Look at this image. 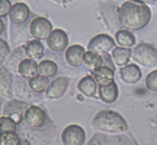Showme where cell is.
Listing matches in <instances>:
<instances>
[{"instance_id":"39","label":"cell","mask_w":157,"mask_h":145,"mask_svg":"<svg viewBox=\"0 0 157 145\" xmlns=\"http://www.w3.org/2000/svg\"><path fill=\"white\" fill-rule=\"evenodd\" d=\"M130 2H140V3H145V4H151V3H153L152 0H130Z\"/></svg>"},{"instance_id":"14","label":"cell","mask_w":157,"mask_h":145,"mask_svg":"<svg viewBox=\"0 0 157 145\" xmlns=\"http://www.w3.org/2000/svg\"><path fill=\"white\" fill-rule=\"evenodd\" d=\"M29 16H30L29 5L25 3H16L12 5V8H10L8 17L13 25L20 26V25H24L25 22L29 20Z\"/></svg>"},{"instance_id":"26","label":"cell","mask_w":157,"mask_h":145,"mask_svg":"<svg viewBox=\"0 0 157 145\" xmlns=\"http://www.w3.org/2000/svg\"><path fill=\"white\" fill-rule=\"evenodd\" d=\"M14 90H16L14 92L17 93L21 99H26V100L33 99L31 93H35L29 86V79H25V78H21V76L16 80V88Z\"/></svg>"},{"instance_id":"28","label":"cell","mask_w":157,"mask_h":145,"mask_svg":"<svg viewBox=\"0 0 157 145\" xmlns=\"http://www.w3.org/2000/svg\"><path fill=\"white\" fill-rule=\"evenodd\" d=\"M17 127L18 125L12 118L5 115L0 117V135L2 133H8V132H17Z\"/></svg>"},{"instance_id":"21","label":"cell","mask_w":157,"mask_h":145,"mask_svg":"<svg viewBox=\"0 0 157 145\" xmlns=\"http://www.w3.org/2000/svg\"><path fill=\"white\" fill-rule=\"evenodd\" d=\"M114 40L118 44V47L123 48H132L136 44V38L132 34V31L127 29H121L114 34Z\"/></svg>"},{"instance_id":"19","label":"cell","mask_w":157,"mask_h":145,"mask_svg":"<svg viewBox=\"0 0 157 145\" xmlns=\"http://www.w3.org/2000/svg\"><path fill=\"white\" fill-rule=\"evenodd\" d=\"M24 49H25V54L27 58L31 60H40L44 56V46L42 40L39 39H33V40H29L24 44Z\"/></svg>"},{"instance_id":"41","label":"cell","mask_w":157,"mask_h":145,"mask_svg":"<svg viewBox=\"0 0 157 145\" xmlns=\"http://www.w3.org/2000/svg\"><path fill=\"white\" fill-rule=\"evenodd\" d=\"M152 2H153V3H155V2H157V0H152Z\"/></svg>"},{"instance_id":"16","label":"cell","mask_w":157,"mask_h":145,"mask_svg":"<svg viewBox=\"0 0 157 145\" xmlns=\"http://www.w3.org/2000/svg\"><path fill=\"white\" fill-rule=\"evenodd\" d=\"M98 93H99V99L101 100L105 104H113L117 101V99L120 96V90L117 83L113 80L109 84H104V86H99L98 88Z\"/></svg>"},{"instance_id":"27","label":"cell","mask_w":157,"mask_h":145,"mask_svg":"<svg viewBox=\"0 0 157 145\" xmlns=\"http://www.w3.org/2000/svg\"><path fill=\"white\" fill-rule=\"evenodd\" d=\"M57 72V65L52 60H43L39 62V74L47 78L55 76Z\"/></svg>"},{"instance_id":"23","label":"cell","mask_w":157,"mask_h":145,"mask_svg":"<svg viewBox=\"0 0 157 145\" xmlns=\"http://www.w3.org/2000/svg\"><path fill=\"white\" fill-rule=\"evenodd\" d=\"M83 65L91 70L100 68L104 65V54L94 51H86L85 56H83Z\"/></svg>"},{"instance_id":"12","label":"cell","mask_w":157,"mask_h":145,"mask_svg":"<svg viewBox=\"0 0 157 145\" xmlns=\"http://www.w3.org/2000/svg\"><path fill=\"white\" fill-rule=\"evenodd\" d=\"M100 13H101L108 29L116 34L121 27L120 21H118V8L114 7V5H110V4H104L100 7Z\"/></svg>"},{"instance_id":"13","label":"cell","mask_w":157,"mask_h":145,"mask_svg":"<svg viewBox=\"0 0 157 145\" xmlns=\"http://www.w3.org/2000/svg\"><path fill=\"white\" fill-rule=\"evenodd\" d=\"M120 78L125 84L134 86L142 79V69L136 64H127L120 68Z\"/></svg>"},{"instance_id":"37","label":"cell","mask_w":157,"mask_h":145,"mask_svg":"<svg viewBox=\"0 0 157 145\" xmlns=\"http://www.w3.org/2000/svg\"><path fill=\"white\" fill-rule=\"evenodd\" d=\"M4 29H5V25H4V21L2 20V17H0V34L4 31Z\"/></svg>"},{"instance_id":"20","label":"cell","mask_w":157,"mask_h":145,"mask_svg":"<svg viewBox=\"0 0 157 145\" xmlns=\"http://www.w3.org/2000/svg\"><path fill=\"white\" fill-rule=\"evenodd\" d=\"M110 57L116 66L122 68V66H125L130 62V58L132 57V49L123 48V47H114L110 52Z\"/></svg>"},{"instance_id":"30","label":"cell","mask_w":157,"mask_h":145,"mask_svg":"<svg viewBox=\"0 0 157 145\" xmlns=\"http://www.w3.org/2000/svg\"><path fill=\"white\" fill-rule=\"evenodd\" d=\"M145 88L151 92H157V69L148 72V75L145 76Z\"/></svg>"},{"instance_id":"32","label":"cell","mask_w":157,"mask_h":145,"mask_svg":"<svg viewBox=\"0 0 157 145\" xmlns=\"http://www.w3.org/2000/svg\"><path fill=\"white\" fill-rule=\"evenodd\" d=\"M110 143L112 145H139L134 139L128 137L126 135H117L114 137H112Z\"/></svg>"},{"instance_id":"5","label":"cell","mask_w":157,"mask_h":145,"mask_svg":"<svg viewBox=\"0 0 157 145\" xmlns=\"http://www.w3.org/2000/svg\"><path fill=\"white\" fill-rule=\"evenodd\" d=\"M29 108V104L24 100H9V101L4 102L3 106V115L12 118L17 125H21V122L24 121V115L26 109Z\"/></svg>"},{"instance_id":"24","label":"cell","mask_w":157,"mask_h":145,"mask_svg":"<svg viewBox=\"0 0 157 145\" xmlns=\"http://www.w3.org/2000/svg\"><path fill=\"white\" fill-rule=\"evenodd\" d=\"M26 58L25 54V49L24 47L16 48L13 52H10L9 57H8V62H7V69H9L10 71H18V66L21 64V61Z\"/></svg>"},{"instance_id":"31","label":"cell","mask_w":157,"mask_h":145,"mask_svg":"<svg viewBox=\"0 0 157 145\" xmlns=\"http://www.w3.org/2000/svg\"><path fill=\"white\" fill-rule=\"evenodd\" d=\"M10 54V48H9V44L4 40V39L0 38V68L4 66L5 61L9 57Z\"/></svg>"},{"instance_id":"8","label":"cell","mask_w":157,"mask_h":145,"mask_svg":"<svg viewBox=\"0 0 157 145\" xmlns=\"http://www.w3.org/2000/svg\"><path fill=\"white\" fill-rule=\"evenodd\" d=\"M24 122L29 128H40L46 125L47 114L38 105H29L24 115Z\"/></svg>"},{"instance_id":"29","label":"cell","mask_w":157,"mask_h":145,"mask_svg":"<svg viewBox=\"0 0 157 145\" xmlns=\"http://www.w3.org/2000/svg\"><path fill=\"white\" fill-rule=\"evenodd\" d=\"M22 139L17 132H8L0 135V145H20Z\"/></svg>"},{"instance_id":"11","label":"cell","mask_w":157,"mask_h":145,"mask_svg":"<svg viewBox=\"0 0 157 145\" xmlns=\"http://www.w3.org/2000/svg\"><path fill=\"white\" fill-rule=\"evenodd\" d=\"M13 84L14 78L12 71L5 66H2L0 68V96L4 99H12L14 95Z\"/></svg>"},{"instance_id":"18","label":"cell","mask_w":157,"mask_h":145,"mask_svg":"<svg viewBox=\"0 0 157 145\" xmlns=\"http://www.w3.org/2000/svg\"><path fill=\"white\" fill-rule=\"evenodd\" d=\"M18 75L25 79H31L39 74V64L35 60L31 58H24L21 61V64L18 66Z\"/></svg>"},{"instance_id":"9","label":"cell","mask_w":157,"mask_h":145,"mask_svg":"<svg viewBox=\"0 0 157 145\" xmlns=\"http://www.w3.org/2000/svg\"><path fill=\"white\" fill-rule=\"evenodd\" d=\"M46 40H47L48 48L52 52L60 53V52H65V49L68 48L69 36L66 34V31L63 29H53Z\"/></svg>"},{"instance_id":"25","label":"cell","mask_w":157,"mask_h":145,"mask_svg":"<svg viewBox=\"0 0 157 145\" xmlns=\"http://www.w3.org/2000/svg\"><path fill=\"white\" fill-rule=\"evenodd\" d=\"M49 83H51V82H49V78L43 76L40 74H38L36 76L29 79V86H30V88L35 93L46 92V90H47L48 86H49Z\"/></svg>"},{"instance_id":"22","label":"cell","mask_w":157,"mask_h":145,"mask_svg":"<svg viewBox=\"0 0 157 145\" xmlns=\"http://www.w3.org/2000/svg\"><path fill=\"white\" fill-rule=\"evenodd\" d=\"M92 75L96 79L99 86H104V84H109L110 82L114 80V70L109 68V66H100L92 70Z\"/></svg>"},{"instance_id":"38","label":"cell","mask_w":157,"mask_h":145,"mask_svg":"<svg viewBox=\"0 0 157 145\" xmlns=\"http://www.w3.org/2000/svg\"><path fill=\"white\" fill-rule=\"evenodd\" d=\"M20 145H31V143H30V140H27V139H22Z\"/></svg>"},{"instance_id":"1","label":"cell","mask_w":157,"mask_h":145,"mask_svg":"<svg viewBox=\"0 0 157 145\" xmlns=\"http://www.w3.org/2000/svg\"><path fill=\"white\" fill-rule=\"evenodd\" d=\"M151 18H152V10L145 3L127 0L118 7V21L122 29H127L130 31L142 30L149 24Z\"/></svg>"},{"instance_id":"2","label":"cell","mask_w":157,"mask_h":145,"mask_svg":"<svg viewBox=\"0 0 157 145\" xmlns=\"http://www.w3.org/2000/svg\"><path fill=\"white\" fill-rule=\"evenodd\" d=\"M92 127L101 133H123L128 130L127 121L113 110H100L91 122Z\"/></svg>"},{"instance_id":"33","label":"cell","mask_w":157,"mask_h":145,"mask_svg":"<svg viewBox=\"0 0 157 145\" xmlns=\"http://www.w3.org/2000/svg\"><path fill=\"white\" fill-rule=\"evenodd\" d=\"M87 145H112L110 140L105 135H100V133H96Z\"/></svg>"},{"instance_id":"36","label":"cell","mask_w":157,"mask_h":145,"mask_svg":"<svg viewBox=\"0 0 157 145\" xmlns=\"http://www.w3.org/2000/svg\"><path fill=\"white\" fill-rule=\"evenodd\" d=\"M55 3H59V4H68V3H71L74 2V0H52Z\"/></svg>"},{"instance_id":"4","label":"cell","mask_w":157,"mask_h":145,"mask_svg":"<svg viewBox=\"0 0 157 145\" xmlns=\"http://www.w3.org/2000/svg\"><path fill=\"white\" fill-rule=\"evenodd\" d=\"M63 145H85L86 131L79 125H69L61 132Z\"/></svg>"},{"instance_id":"15","label":"cell","mask_w":157,"mask_h":145,"mask_svg":"<svg viewBox=\"0 0 157 145\" xmlns=\"http://www.w3.org/2000/svg\"><path fill=\"white\" fill-rule=\"evenodd\" d=\"M86 53L85 47L79 44H73L65 49V61L71 68H79L83 65V56Z\"/></svg>"},{"instance_id":"3","label":"cell","mask_w":157,"mask_h":145,"mask_svg":"<svg viewBox=\"0 0 157 145\" xmlns=\"http://www.w3.org/2000/svg\"><path fill=\"white\" fill-rule=\"evenodd\" d=\"M132 58L143 68H156L157 66V48L151 43L142 42L132 49Z\"/></svg>"},{"instance_id":"7","label":"cell","mask_w":157,"mask_h":145,"mask_svg":"<svg viewBox=\"0 0 157 145\" xmlns=\"http://www.w3.org/2000/svg\"><path fill=\"white\" fill-rule=\"evenodd\" d=\"M52 22L46 17H35L29 25V32L34 39H47L52 32Z\"/></svg>"},{"instance_id":"35","label":"cell","mask_w":157,"mask_h":145,"mask_svg":"<svg viewBox=\"0 0 157 145\" xmlns=\"http://www.w3.org/2000/svg\"><path fill=\"white\" fill-rule=\"evenodd\" d=\"M152 131L149 133V139H148V143L147 145H157V123H156V119L152 121Z\"/></svg>"},{"instance_id":"40","label":"cell","mask_w":157,"mask_h":145,"mask_svg":"<svg viewBox=\"0 0 157 145\" xmlns=\"http://www.w3.org/2000/svg\"><path fill=\"white\" fill-rule=\"evenodd\" d=\"M3 106H4V97L0 96V113L3 111Z\"/></svg>"},{"instance_id":"34","label":"cell","mask_w":157,"mask_h":145,"mask_svg":"<svg viewBox=\"0 0 157 145\" xmlns=\"http://www.w3.org/2000/svg\"><path fill=\"white\" fill-rule=\"evenodd\" d=\"M12 8L10 0H0V17H5L8 16Z\"/></svg>"},{"instance_id":"17","label":"cell","mask_w":157,"mask_h":145,"mask_svg":"<svg viewBox=\"0 0 157 145\" xmlns=\"http://www.w3.org/2000/svg\"><path fill=\"white\" fill-rule=\"evenodd\" d=\"M77 88H78V91L83 95V96L94 97L95 93L98 92L99 84H98L96 79L94 78V75H86V76H83L79 82H78Z\"/></svg>"},{"instance_id":"6","label":"cell","mask_w":157,"mask_h":145,"mask_svg":"<svg viewBox=\"0 0 157 145\" xmlns=\"http://www.w3.org/2000/svg\"><path fill=\"white\" fill-rule=\"evenodd\" d=\"M116 40L114 38L109 34H98L94 38H91V40L87 44V51H94L98 53H110L112 49L116 47Z\"/></svg>"},{"instance_id":"10","label":"cell","mask_w":157,"mask_h":145,"mask_svg":"<svg viewBox=\"0 0 157 145\" xmlns=\"http://www.w3.org/2000/svg\"><path fill=\"white\" fill-rule=\"evenodd\" d=\"M70 84V78L69 76H59L55 80L49 83L48 88L46 90V97L48 100H57L63 97L66 93Z\"/></svg>"}]
</instances>
